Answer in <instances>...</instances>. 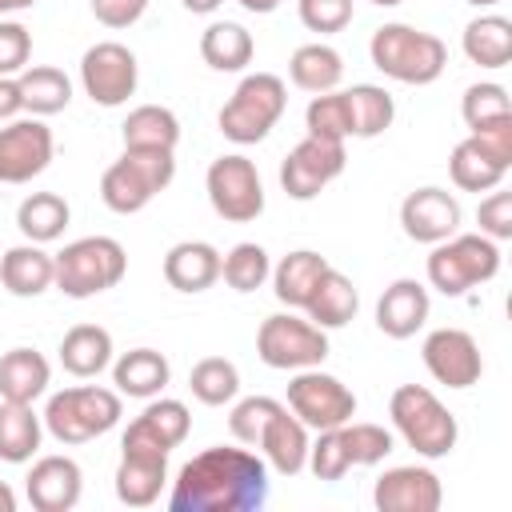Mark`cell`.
I'll use <instances>...</instances> for the list:
<instances>
[{
	"instance_id": "cell-1",
	"label": "cell",
	"mask_w": 512,
	"mask_h": 512,
	"mask_svg": "<svg viewBox=\"0 0 512 512\" xmlns=\"http://www.w3.org/2000/svg\"><path fill=\"white\" fill-rule=\"evenodd\" d=\"M268 500V464L248 444H212L172 480L168 512H256Z\"/></svg>"
},
{
	"instance_id": "cell-2",
	"label": "cell",
	"mask_w": 512,
	"mask_h": 512,
	"mask_svg": "<svg viewBox=\"0 0 512 512\" xmlns=\"http://www.w3.org/2000/svg\"><path fill=\"white\" fill-rule=\"evenodd\" d=\"M368 56H372V64H376L388 80H396V84H416V88L440 80L444 68H448V44H444L440 36H432V32H424V28H416V24H400V20L380 24V28L372 32Z\"/></svg>"
},
{
	"instance_id": "cell-3",
	"label": "cell",
	"mask_w": 512,
	"mask_h": 512,
	"mask_svg": "<svg viewBox=\"0 0 512 512\" xmlns=\"http://www.w3.org/2000/svg\"><path fill=\"white\" fill-rule=\"evenodd\" d=\"M388 416L396 436L424 460H440L456 448L460 440V424L456 416L444 408V400L424 388V384H400L388 400Z\"/></svg>"
},
{
	"instance_id": "cell-4",
	"label": "cell",
	"mask_w": 512,
	"mask_h": 512,
	"mask_svg": "<svg viewBox=\"0 0 512 512\" xmlns=\"http://www.w3.org/2000/svg\"><path fill=\"white\" fill-rule=\"evenodd\" d=\"M176 176V152L164 148H124L100 176V200L116 216L144 212Z\"/></svg>"
},
{
	"instance_id": "cell-5",
	"label": "cell",
	"mask_w": 512,
	"mask_h": 512,
	"mask_svg": "<svg viewBox=\"0 0 512 512\" xmlns=\"http://www.w3.org/2000/svg\"><path fill=\"white\" fill-rule=\"evenodd\" d=\"M124 416L120 392L100 384H76L64 392H52L44 404V432L60 444H88L104 432H112Z\"/></svg>"
},
{
	"instance_id": "cell-6",
	"label": "cell",
	"mask_w": 512,
	"mask_h": 512,
	"mask_svg": "<svg viewBox=\"0 0 512 512\" xmlns=\"http://www.w3.org/2000/svg\"><path fill=\"white\" fill-rule=\"evenodd\" d=\"M396 448L392 432L384 424H368V420H348L336 428L316 432V440L308 444V468L316 480H344L348 468H372L380 464L388 452Z\"/></svg>"
},
{
	"instance_id": "cell-7",
	"label": "cell",
	"mask_w": 512,
	"mask_h": 512,
	"mask_svg": "<svg viewBox=\"0 0 512 512\" xmlns=\"http://www.w3.org/2000/svg\"><path fill=\"white\" fill-rule=\"evenodd\" d=\"M128 272V252L112 236H80L56 252V284L72 300L100 296L116 288Z\"/></svg>"
},
{
	"instance_id": "cell-8",
	"label": "cell",
	"mask_w": 512,
	"mask_h": 512,
	"mask_svg": "<svg viewBox=\"0 0 512 512\" xmlns=\"http://www.w3.org/2000/svg\"><path fill=\"white\" fill-rule=\"evenodd\" d=\"M288 108V88L276 72H248L224 100L216 124L232 144H260Z\"/></svg>"
},
{
	"instance_id": "cell-9",
	"label": "cell",
	"mask_w": 512,
	"mask_h": 512,
	"mask_svg": "<svg viewBox=\"0 0 512 512\" xmlns=\"http://www.w3.org/2000/svg\"><path fill=\"white\" fill-rule=\"evenodd\" d=\"M500 272V244L480 232H452L428 252V284L444 296H464Z\"/></svg>"
},
{
	"instance_id": "cell-10",
	"label": "cell",
	"mask_w": 512,
	"mask_h": 512,
	"mask_svg": "<svg viewBox=\"0 0 512 512\" xmlns=\"http://www.w3.org/2000/svg\"><path fill=\"white\" fill-rule=\"evenodd\" d=\"M256 356L276 372H300L320 368L328 356V336L308 316L296 312H272L256 328Z\"/></svg>"
},
{
	"instance_id": "cell-11",
	"label": "cell",
	"mask_w": 512,
	"mask_h": 512,
	"mask_svg": "<svg viewBox=\"0 0 512 512\" xmlns=\"http://www.w3.org/2000/svg\"><path fill=\"white\" fill-rule=\"evenodd\" d=\"M204 192H208V204L220 220L228 224H248L264 212V180L256 172V164L240 152H228V156H216L208 164V176H204Z\"/></svg>"
},
{
	"instance_id": "cell-12",
	"label": "cell",
	"mask_w": 512,
	"mask_h": 512,
	"mask_svg": "<svg viewBox=\"0 0 512 512\" xmlns=\"http://www.w3.org/2000/svg\"><path fill=\"white\" fill-rule=\"evenodd\" d=\"M288 412L304 428L324 432V428L348 424L356 416V396L340 376L320 372V368H300L288 380Z\"/></svg>"
},
{
	"instance_id": "cell-13",
	"label": "cell",
	"mask_w": 512,
	"mask_h": 512,
	"mask_svg": "<svg viewBox=\"0 0 512 512\" xmlns=\"http://www.w3.org/2000/svg\"><path fill=\"white\" fill-rule=\"evenodd\" d=\"M140 84L136 52L120 40H100L80 56V88L100 108H120Z\"/></svg>"
},
{
	"instance_id": "cell-14",
	"label": "cell",
	"mask_w": 512,
	"mask_h": 512,
	"mask_svg": "<svg viewBox=\"0 0 512 512\" xmlns=\"http://www.w3.org/2000/svg\"><path fill=\"white\" fill-rule=\"evenodd\" d=\"M348 164L344 140H328V136H304L280 164V188L292 200H316Z\"/></svg>"
},
{
	"instance_id": "cell-15",
	"label": "cell",
	"mask_w": 512,
	"mask_h": 512,
	"mask_svg": "<svg viewBox=\"0 0 512 512\" xmlns=\"http://www.w3.org/2000/svg\"><path fill=\"white\" fill-rule=\"evenodd\" d=\"M56 140L40 116H16L0 128V184H28L52 164Z\"/></svg>"
},
{
	"instance_id": "cell-16",
	"label": "cell",
	"mask_w": 512,
	"mask_h": 512,
	"mask_svg": "<svg viewBox=\"0 0 512 512\" xmlns=\"http://www.w3.org/2000/svg\"><path fill=\"white\" fill-rule=\"evenodd\" d=\"M192 432V412L184 400L172 396H152L144 404V412L124 428L120 452H144V456H168L172 448H180Z\"/></svg>"
},
{
	"instance_id": "cell-17",
	"label": "cell",
	"mask_w": 512,
	"mask_h": 512,
	"mask_svg": "<svg viewBox=\"0 0 512 512\" xmlns=\"http://www.w3.org/2000/svg\"><path fill=\"white\" fill-rule=\"evenodd\" d=\"M420 360H424L428 376L436 384H448V388H472L484 376L480 344L464 328H436V332H428L424 344H420Z\"/></svg>"
},
{
	"instance_id": "cell-18",
	"label": "cell",
	"mask_w": 512,
	"mask_h": 512,
	"mask_svg": "<svg viewBox=\"0 0 512 512\" xmlns=\"http://www.w3.org/2000/svg\"><path fill=\"white\" fill-rule=\"evenodd\" d=\"M372 504L380 512H436L444 504V488L432 468L396 464L372 484Z\"/></svg>"
},
{
	"instance_id": "cell-19",
	"label": "cell",
	"mask_w": 512,
	"mask_h": 512,
	"mask_svg": "<svg viewBox=\"0 0 512 512\" xmlns=\"http://www.w3.org/2000/svg\"><path fill=\"white\" fill-rule=\"evenodd\" d=\"M400 228L416 244H440L452 232H460V204L452 192H444L436 184L416 188L400 204Z\"/></svg>"
},
{
	"instance_id": "cell-20",
	"label": "cell",
	"mask_w": 512,
	"mask_h": 512,
	"mask_svg": "<svg viewBox=\"0 0 512 512\" xmlns=\"http://www.w3.org/2000/svg\"><path fill=\"white\" fill-rule=\"evenodd\" d=\"M84 492V472L72 456H40L24 476V496L36 512H72Z\"/></svg>"
},
{
	"instance_id": "cell-21",
	"label": "cell",
	"mask_w": 512,
	"mask_h": 512,
	"mask_svg": "<svg viewBox=\"0 0 512 512\" xmlns=\"http://www.w3.org/2000/svg\"><path fill=\"white\" fill-rule=\"evenodd\" d=\"M428 312H432L428 288L420 280H412V276H400L376 300V328L388 340H408L428 324Z\"/></svg>"
},
{
	"instance_id": "cell-22",
	"label": "cell",
	"mask_w": 512,
	"mask_h": 512,
	"mask_svg": "<svg viewBox=\"0 0 512 512\" xmlns=\"http://www.w3.org/2000/svg\"><path fill=\"white\" fill-rule=\"evenodd\" d=\"M308 428L288 412V404L276 408V416L264 424L260 440H256V452L264 456L268 472L276 476H296L308 468Z\"/></svg>"
},
{
	"instance_id": "cell-23",
	"label": "cell",
	"mask_w": 512,
	"mask_h": 512,
	"mask_svg": "<svg viewBox=\"0 0 512 512\" xmlns=\"http://www.w3.org/2000/svg\"><path fill=\"white\" fill-rule=\"evenodd\" d=\"M0 284L4 292L20 296V300H32V296H44L52 284H56V256L44 252V244H16L0 256Z\"/></svg>"
},
{
	"instance_id": "cell-24",
	"label": "cell",
	"mask_w": 512,
	"mask_h": 512,
	"mask_svg": "<svg viewBox=\"0 0 512 512\" xmlns=\"http://www.w3.org/2000/svg\"><path fill=\"white\" fill-rule=\"evenodd\" d=\"M164 280L184 296L208 292L220 280V252L208 240H180L164 252Z\"/></svg>"
},
{
	"instance_id": "cell-25",
	"label": "cell",
	"mask_w": 512,
	"mask_h": 512,
	"mask_svg": "<svg viewBox=\"0 0 512 512\" xmlns=\"http://www.w3.org/2000/svg\"><path fill=\"white\" fill-rule=\"evenodd\" d=\"M116 500L128 508H148L160 500L168 484V456H144V452H120L116 464Z\"/></svg>"
},
{
	"instance_id": "cell-26",
	"label": "cell",
	"mask_w": 512,
	"mask_h": 512,
	"mask_svg": "<svg viewBox=\"0 0 512 512\" xmlns=\"http://www.w3.org/2000/svg\"><path fill=\"white\" fill-rule=\"evenodd\" d=\"M172 380V364L164 352L156 348H132L124 352L116 364H112V384L120 396H132V400H152L168 388Z\"/></svg>"
},
{
	"instance_id": "cell-27",
	"label": "cell",
	"mask_w": 512,
	"mask_h": 512,
	"mask_svg": "<svg viewBox=\"0 0 512 512\" xmlns=\"http://www.w3.org/2000/svg\"><path fill=\"white\" fill-rule=\"evenodd\" d=\"M52 384V364L36 348H8L0 356V400L32 404L48 392Z\"/></svg>"
},
{
	"instance_id": "cell-28",
	"label": "cell",
	"mask_w": 512,
	"mask_h": 512,
	"mask_svg": "<svg viewBox=\"0 0 512 512\" xmlns=\"http://www.w3.org/2000/svg\"><path fill=\"white\" fill-rule=\"evenodd\" d=\"M512 164H504L492 148H484L476 136H464L448 156V176L460 192H492L508 176Z\"/></svg>"
},
{
	"instance_id": "cell-29",
	"label": "cell",
	"mask_w": 512,
	"mask_h": 512,
	"mask_svg": "<svg viewBox=\"0 0 512 512\" xmlns=\"http://www.w3.org/2000/svg\"><path fill=\"white\" fill-rule=\"evenodd\" d=\"M60 364L76 380H92L112 364V332L100 324H72L60 340Z\"/></svg>"
},
{
	"instance_id": "cell-30",
	"label": "cell",
	"mask_w": 512,
	"mask_h": 512,
	"mask_svg": "<svg viewBox=\"0 0 512 512\" xmlns=\"http://www.w3.org/2000/svg\"><path fill=\"white\" fill-rule=\"evenodd\" d=\"M200 56L212 72H244L256 56V40L236 20H212L200 32Z\"/></svg>"
},
{
	"instance_id": "cell-31",
	"label": "cell",
	"mask_w": 512,
	"mask_h": 512,
	"mask_svg": "<svg viewBox=\"0 0 512 512\" xmlns=\"http://www.w3.org/2000/svg\"><path fill=\"white\" fill-rule=\"evenodd\" d=\"M356 308H360L356 284H352L344 272H336V268L328 264V272L320 276V284L312 288V296H308V304H304L308 320H312L316 328L332 332V328H344V324L356 316Z\"/></svg>"
},
{
	"instance_id": "cell-32",
	"label": "cell",
	"mask_w": 512,
	"mask_h": 512,
	"mask_svg": "<svg viewBox=\"0 0 512 512\" xmlns=\"http://www.w3.org/2000/svg\"><path fill=\"white\" fill-rule=\"evenodd\" d=\"M324 272H328V260H324L320 252H312V248H296V252L280 256V264L272 268L268 280H272V292H276L280 304H288V308H304L308 296H312V288L320 284Z\"/></svg>"
},
{
	"instance_id": "cell-33",
	"label": "cell",
	"mask_w": 512,
	"mask_h": 512,
	"mask_svg": "<svg viewBox=\"0 0 512 512\" xmlns=\"http://www.w3.org/2000/svg\"><path fill=\"white\" fill-rule=\"evenodd\" d=\"M288 80L300 88V92H332L340 80H344V56L324 44V40H312V44H300L288 60Z\"/></svg>"
},
{
	"instance_id": "cell-34",
	"label": "cell",
	"mask_w": 512,
	"mask_h": 512,
	"mask_svg": "<svg viewBox=\"0 0 512 512\" xmlns=\"http://www.w3.org/2000/svg\"><path fill=\"white\" fill-rule=\"evenodd\" d=\"M44 420L32 412V404L0 400V460L4 464H28L40 452Z\"/></svg>"
},
{
	"instance_id": "cell-35",
	"label": "cell",
	"mask_w": 512,
	"mask_h": 512,
	"mask_svg": "<svg viewBox=\"0 0 512 512\" xmlns=\"http://www.w3.org/2000/svg\"><path fill=\"white\" fill-rule=\"evenodd\" d=\"M464 56L480 68H504L512 60V20L484 12L464 24Z\"/></svg>"
},
{
	"instance_id": "cell-36",
	"label": "cell",
	"mask_w": 512,
	"mask_h": 512,
	"mask_svg": "<svg viewBox=\"0 0 512 512\" xmlns=\"http://www.w3.org/2000/svg\"><path fill=\"white\" fill-rule=\"evenodd\" d=\"M68 220H72V208H68V200H64L60 192H32V196H24L20 208H16V228H20V236L32 240V244H52V240H60L64 228H68Z\"/></svg>"
},
{
	"instance_id": "cell-37",
	"label": "cell",
	"mask_w": 512,
	"mask_h": 512,
	"mask_svg": "<svg viewBox=\"0 0 512 512\" xmlns=\"http://www.w3.org/2000/svg\"><path fill=\"white\" fill-rule=\"evenodd\" d=\"M20 100H24V112L28 116H56L72 104V80L52 68V64H36V68H24L20 76Z\"/></svg>"
},
{
	"instance_id": "cell-38",
	"label": "cell",
	"mask_w": 512,
	"mask_h": 512,
	"mask_svg": "<svg viewBox=\"0 0 512 512\" xmlns=\"http://www.w3.org/2000/svg\"><path fill=\"white\" fill-rule=\"evenodd\" d=\"M120 136H124V148H164V152H176L180 120L164 104H140L120 124Z\"/></svg>"
},
{
	"instance_id": "cell-39",
	"label": "cell",
	"mask_w": 512,
	"mask_h": 512,
	"mask_svg": "<svg viewBox=\"0 0 512 512\" xmlns=\"http://www.w3.org/2000/svg\"><path fill=\"white\" fill-rule=\"evenodd\" d=\"M344 100H348V116H352V136L356 140H372V136L388 132L392 120H396V104L380 84H352L344 92Z\"/></svg>"
},
{
	"instance_id": "cell-40",
	"label": "cell",
	"mask_w": 512,
	"mask_h": 512,
	"mask_svg": "<svg viewBox=\"0 0 512 512\" xmlns=\"http://www.w3.org/2000/svg\"><path fill=\"white\" fill-rule=\"evenodd\" d=\"M188 392L208 408L232 404L240 396V368L232 360H224V356H204L188 372Z\"/></svg>"
},
{
	"instance_id": "cell-41",
	"label": "cell",
	"mask_w": 512,
	"mask_h": 512,
	"mask_svg": "<svg viewBox=\"0 0 512 512\" xmlns=\"http://www.w3.org/2000/svg\"><path fill=\"white\" fill-rule=\"evenodd\" d=\"M220 276L232 292H256L268 284L272 276V260L264 252V244L256 240H240L228 248V256H220Z\"/></svg>"
},
{
	"instance_id": "cell-42",
	"label": "cell",
	"mask_w": 512,
	"mask_h": 512,
	"mask_svg": "<svg viewBox=\"0 0 512 512\" xmlns=\"http://www.w3.org/2000/svg\"><path fill=\"white\" fill-rule=\"evenodd\" d=\"M460 116H464L468 132H480V128H488L496 120H508L512 116V104H508L504 84H496V80L468 84L464 96H460Z\"/></svg>"
},
{
	"instance_id": "cell-43",
	"label": "cell",
	"mask_w": 512,
	"mask_h": 512,
	"mask_svg": "<svg viewBox=\"0 0 512 512\" xmlns=\"http://www.w3.org/2000/svg\"><path fill=\"white\" fill-rule=\"evenodd\" d=\"M304 128L312 136H328V140H348L352 136V116H348V100L344 92H320L308 100L304 108Z\"/></svg>"
},
{
	"instance_id": "cell-44",
	"label": "cell",
	"mask_w": 512,
	"mask_h": 512,
	"mask_svg": "<svg viewBox=\"0 0 512 512\" xmlns=\"http://www.w3.org/2000/svg\"><path fill=\"white\" fill-rule=\"evenodd\" d=\"M276 408H280V400H272V396H244V400H236L232 412H228V432H232V440L256 448V440H260L264 424L276 416Z\"/></svg>"
},
{
	"instance_id": "cell-45",
	"label": "cell",
	"mask_w": 512,
	"mask_h": 512,
	"mask_svg": "<svg viewBox=\"0 0 512 512\" xmlns=\"http://www.w3.org/2000/svg\"><path fill=\"white\" fill-rule=\"evenodd\" d=\"M296 12H300V24L308 32H320V36H332V32H344L352 24V0H296Z\"/></svg>"
},
{
	"instance_id": "cell-46",
	"label": "cell",
	"mask_w": 512,
	"mask_h": 512,
	"mask_svg": "<svg viewBox=\"0 0 512 512\" xmlns=\"http://www.w3.org/2000/svg\"><path fill=\"white\" fill-rule=\"evenodd\" d=\"M32 60V32L20 20L0 16V76H20Z\"/></svg>"
},
{
	"instance_id": "cell-47",
	"label": "cell",
	"mask_w": 512,
	"mask_h": 512,
	"mask_svg": "<svg viewBox=\"0 0 512 512\" xmlns=\"http://www.w3.org/2000/svg\"><path fill=\"white\" fill-rule=\"evenodd\" d=\"M476 224H480V236H488V240H512V192H504V188H492L484 200H480V208H476Z\"/></svg>"
},
{
	"instance_id": "cell-48",
	"label": "cell",
	"mask_w": 512,
	"mask_h": 512,
	"mask_svg": "<svg viewBox=\"0 0 512 512\" xmlns=\"http://www.w3.org/2000/svg\"><path fill=\"white\" fill-rule=\"evenodd\" d=\"M144 12H148V0H92V16H96L104 28H112V32L132 28Z\"/></svg>"
},
{
	"instance_id": "cell-49",
	"label": "cell",
	"mask_w": 512,
	"mask_h": 512,
	"mask_svg": "<svg viewBox=\"0 0 512 512\" xmlns=\"http://www.w3.org/2000/svg\"><path fill=\"white\" fill-rule=\"evenodd\" d=\"M24 112V100H20V80L16 76H0V124L16 120Z\"/></svg>"
},
{
	"instance_id": "cell-50",
	"label": "cell",
	"mask_w": 512,
	"mask_h": 512,
	"mask_svg": "<svg viewBox=\"0 0 512 512\" xmlns=\"http://www.w3.org/2000/svg\"><path fill=\"white\" fill-rule=\"evenodd\" d=\"M244 12H256V16H268V12H276L284 0H236Z\"/></svg>"
},
{
	"instance_id": "cell-51",
	"label": "cell",
	"mask_w": 512,
	"mask_h": 512,
	"mask_svg": "<svg viewBox=\"0 0 512 512\" xmlns=\"http://www.w3.org/2000/svg\"><path fill=\"white\" fill-rule=\"evenodd\" d=\"M188 12H196V16H208V12H216L224 0H180Z\"/></svg>"
},
{
	"instance_id": "cell-52",
	"label": "cell",
	"mask_w": 512,
	"mask_h": 512,
	"mask_svg": "<svg viewBox=\"0 0 512 512\" xmlns=\"http://www.w3.org/2000/svg\"><path fill=\"white\" fill-rule=\"evenodd\" d=\"M0 512H16V492L0 480Z\"/></svg>"
},
{
	"instance_id": "cell-53",
	"label": "cell",
	"mask_w": 512,
	"mask_h": 512,
	"mask_svg": "<svg viewBox=\"0 0 512 512\" xmlns=\"http://www.w3.org/2000/svg\"><path fill=\"white\" fill-rule=\"evenodd\" d=\"M36 0H0V16L4 12H24V8H32Z\"/></svg>"
},
{
	"instance_id": "cell-54",
	"label": "cell",
	"mask_w": 512,
	"mask_h": 512,
	"mask_svg": "<svg viewBox=\"0 0 512 512\" xmlns=\"http://www.w3.org/2000/svg\"><path fill=\"white\" fill-rule=\"evenodd\" d=\"M368 4H376V8H396V4H404V0H368Z\"/></svg>"
},
{
	"instance_id": "cell-55",
	"label": "cell",
	"mask_w": 512,
	"mask_h": 512,
	"mask_svg": "<svg viewBox=\"0 0 512 512\" xmlns=\"http://www.w3.org/2000/svg\"><path fill=\"white\" fill-rule=\"evenodd\" d=\"M468 4H476V8H492V4H500V0H468Z\"/></svg>"
}]
</instances>
